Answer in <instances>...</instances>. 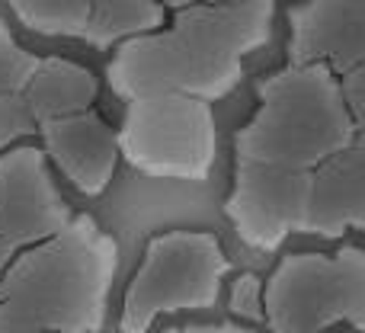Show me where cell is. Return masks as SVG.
Segmentation results:
<instances>
[{
  "label": "cell",
  "instance_id": "9c48e42d",
  "mask_svg": "<svg viewBox=\"0 0 365 333\" xmlns=\"http://www.w3.org/2000/svg\"><path fill=\"white\" fill-rule=\"evenodd\" d=\"M74 215L42 148L16 145L0 154V276L23 250L68 227Z\"/></svg>",
  "mask_w": 365,
  "mask_h": 333
},
{
  "label": "cell",
  "instance_id": "52a82bcc",
  "mask_svg": "<svg viewBox=\"0 0 365 333\" xmlns=\"http://www.w3.org/2000/svg\"><path fill=\"white\" fill-rule=\"evenodd\" d=\"M119 154L151 180H208L218 160L215 109L195 103H128L119 122Z\"/></svg>",
  "mask_w": 365,
  "mask_h": 333
},
{
  "label": "cell",
  "instance_id": "7c38bea8",
  "mask_svg": "<svg viewBox=\"0 0 365 333\" xmlns=\"http://www.w3.org/2000/svg\"><path fill=\"white\" fill-rule=\"evenodd\" d=\"M164 333H257L247 324L221 321V324H182V327H167Z\"/></svg>",
  "mask_w": 365,
  "mask_h": 333
},
{
  "label": "cell",
  "instance_id": "5b68a950",
  "mask_svg": "<svg viewBox=\"0 0 365 333\" xmlns=\"http://www.w3.org/2000/svg\"><path fill=\"white\" fill-rule=\"evenodd\" d=\"M227 272L218 234L173 227L151 237L122 295L119 333H151L164 314L215 308Z\"/></svg>",
  "mask_w": 365,
  "mask_h": 333
},
{
  "label": "cell",
  "instance_id": "30bf717a",
  "mask_svg": "<svg viewBox=\"0 0 365 333\" xmlns=\"http://www.w3.org/2000/svg\"><path fill=\"white\" fill-rule=\"evenodd\" d=\"M23 29L113 51L167 23L160 0H4Z\"/></svg>",
  "mask_w": 365,
  "mask_h": 333
},
{
  "label": "cell",
  "instance_id": "3957f363",
  "mask_svg": "<svg viewBox=\"0 0 365 333\" xmlns=\"http://www.w3.org/2000/svg\"><path fill=\"white\" fill-rule=\"evenodd\" d=\"M96 103L100 77L87 64L23 48L0 19V154L38 145L51 170L96 199L122 164L119 125H109Z\"/></svg>",
  "mask_w": 365,
  "mask_h": 333
},
{
  "label": "cell",
  "instance_id": "ba28073f",
  "mask_svg": "<svg viewBox=\"0 0 365 333\" xmlns=\"http://www.w3.org/2000/svg\"><path fill=\"white\" fill-rule=\"evenodd\" d=\"M285 16L289 61L327 64L349 113L365 125V0H302Z\"/></svg>",
  "mask_w": 365,
  "mask_h": 333
},
{
  "label": "cell",
  "instance_id": "7a4b0ae2",
  "mask_svg": "<svg viewBox=\"0 0 365 333\" xmlns=\"http://www.w3.org/2000/svg\"><path fill=\"white\" fill-rule=\"evenodd\" d=\"M167 23L113 48L103 81L128 103H195L215 106L244 81V61L269 45L276 0L170 4Z\"/></svg>",
  "mask_w": 365,
  "mask_h": 333
},
{
  "label": "cell",
  "instance_id": "4fadbf2b",
  "mask_svg": "<svg viewBox=\"0 0 365 333\" xmlns=\"http://www.w3.org/2000/svg\"><path fill=\"white\" fill-rule=\"evenodd\" d=\"M164 6H170V4H182V0H160ZM212 4H253V0H212Z\"/></svg>",
  "mask_w": 365,
  "mask_h": 333
},
{
  "label": "cell",
  "instance_id": "6da1fadb",
  "mask_svg": "<svg viewBox=\"0 0 365 333\" xmlns=\"http://www.w3.org/2000/svg\"><path fill=\"white\" fill-rule=\"evenodd\" d=\"M225 218L259 253L365 234V125L327 64L289 61L257 83V109L234 132Z\"/></svg>",
  "mask_w": 365,
  "mask_h": 333
},
{
  "label": "cell",
  "instance_id": "8992f818",
  "mask_svg": "<svg viewBox=\"0 0 365 333\" xmlns=\"http://www.w3.org/2000/svg\"><path fill=\"white\" fill-rule=\"evenodd\" d=\"M269 333H327L334 324L365 333V247L285 253L266 276Z\"/></svg>",
  "mask_w": 365,
  "mask_h": 333
},
{
  "label": "cell",
  "instance_id": "277c9868",
  "mask_svg": "<svg viewBox=\"0 0 365 333\" xmlns=\"http://www.w3.org/2000/svg\"><path fill=\"white\" fill-rule=\"evenodd\" d=\"M119 244L93 215L23 250L0 276V333H100Z\"/></svg>",
  "mask_w": 365,
  "mask_h": 333
},
{
  "label": "cell",
  "instance_id": "8fae6325",
  "mask_svg": "<svg viewBox=\"0 0 365 333\" xmlns=\"http://www.w3.org/2000/svg\"><path fill=\"white\" fill-rule=\"evenodd\" d=\"M266 279L257 272H240L234 276L231 289H227V311L231 317L244 324H266V304H263Z\"/></svg>",
  "mask_w": 365,
  "mask_h": 333
}]
</instances>
